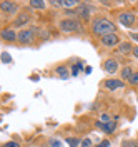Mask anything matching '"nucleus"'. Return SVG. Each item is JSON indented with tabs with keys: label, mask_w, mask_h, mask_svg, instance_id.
<instances>
[{
	"label": "nucleus",
	"mask_w": 138,
	"mask_h": 147,
	"mask_svg": "<svg viewBox=\"0 0 138 147\" xmlns=\"http://www.w3.org/2000/svg\"><path fill=\"white\" fill-rule=\"evenodd\" d=\"M117 25L111 22L110 18L105 17H97L92 20V34L97 37H103L108 35V34H115Z\"/></svg>",
	"instance_id": "1"
},
{
	"label": "nucleus",
	"mask_w": 138,
	"mask_h": 147,
	"mask_svg": "<svg viewBox=\"0 0 138 147\" xmlns=\"http://www.w3.org/2000/svg\"><path fill=\"white\" fill-rule=\"evenodd\" d=\"M58 28L63 32V34H72V32H80L82 30V25L78 20L75 18H62L58 22Z\"/></svg>",
	"instance_id": "2"
},
{
	"label": "nucleus",
	"mask_w": 138,
	"mask_h": 147,
	"mask_svg": "<svg viewBox=\"0 0 138 147\" xmlns=\"http://www.w3.org/2000/svg\"><path fill=\"white\" fill-rule=\"evenodd\" d=\"M118 24L120 25H123V27H135V24H137V15L133 13V12H120L118 13Z\"/></svg>",
	"instance_id": "3"
},
{
	"label": "nucleus",
	"mask_w": 138,
	"mask_h": 147,
	"mask_svg": "<svg viewBox=\"0 0 138 147\" xmlns=\"http://www.w3.org/2000/svg\"><path fill=\"white\" fill-rule=\"evenodd\" d=\"M35 38V28H22L19 32V42L20 45H30Z\"/></svg>",
	"instance_id": "4"
},
{
	"label": "nucleus",
	"mask_w": 138,
	"mask_h": 147,
	"mask_svg": "<svg viewBox=\"0 0 138 147\" xmlns=\"http://www.w3.org/2000/svg\"><path fill=\"white\" fill-rule=\"evenodd\" d=\"M100 44L103 47H107V49H113V47H118L121 44V40H120V35L115 32V34H108V35L100 37Z\"/></svg>",
	"instance_id": "5"
},
{
	"label": "nucleus",
	"mask_w": 138,
	"mask_h": 147,
	"mask_svg": "<svg viewBox=\"0 0 138 147\" xmlns=\"http://www.w3.org/2000/svg\"><path fill=\"white\" fill-rule=\"evenodd\" d=\"M0 12H3L7 15H19V5L15 2L3 0V2H0Z\"/></svg>",
	"instance_id": "6"
},
{
	"label": "nucleus",
	"mask_w": 138,
	"mask_h": 147,
	"mask_svg": "<svg viewBox=\"0 0 138 147\" xmlns=\"http://www.w3.org/2000/svg\"><path fill=\"white\" fill-rule=\"evenodd\" d=\"M0 38H2L3 42L13 44V42H17V40H19V32H15L12 27L2 28V30H0Z\"/></svg>",
	"instance_id": "7"
},
{
	"label": "nucleus",
	"mask_w": 138,
	"mask_h": 147,
	"mask_svg": "<svg viewBox=\"0 0 138 147\" xmlns=\"http://www.w3.org/2000/svg\"><path fill=\"white\" fill-rule=\"evenodd\" d=\"M103 70L107 74H110V75H113V74H117L120 70V64L117 59H113V57H110V59H107L105 62H103Z\"/></svg>",
	"instance_id": "8"
},
{
	"label": "nucleus",
	"mask_w": 138,
	"mask_h": 147,
	"mask_svg": "<svg viewBox=\"0 0 138 147\" xmlns=\"http://www.w3.org/2000/svg\"><path fill=\"white\" fill-rule=\"evenodd\" d=\"M105 89H108V90H117V89H123L125 87V82L123 80H120V79H107L105 82Z\"/></svg>",
	"instance_id": "9"
},
{
	"label": "nucleus",
	"mask_w": 138,
	"mask_h": 147,
	"mask_svg": "<svg viewBox=\"0 0 138 147\" xmlns=\"http://www.w3.org/2000/svg\"><path fill=\"white\" fill-rule=\"evenodd\" d=\"M30 22V13L28 12H19V15L13 20V25L15 27H22V25H27Z\"/></svg>",
	"instance_id": "10"
},
{
	"label": "nucleus",
	"mask_w": 138,
	"mask_h": 147,
	"mask_svg": "<svg viewBox=\"0 0 138 147\" xmlns=\"http://www.w3.org/2000/svg\"><path fill=\"white\" fill-rule=\"evenodd\" d=\"M117 52H118L120 55H128L133 52V45L130 44V42H121L118 47H117Z\"/></svg>",
	"instance_id": "11"
},
{
	"label": "nucleus",
	"mask_w": 138,
	"mask_h": 147,
	"mask_svg": "<svg viewBox=\"0 0 138 147\" xmlns=\"http://www.w3.org/2000/svg\"><path fill=\"white\" fill-rule=\"evenodd\" d=\"M97 127L101 129L105 134H111V132L115 130V122H111V120L110 122H100V120H98V122H97Z\"/></svg>",
	"instance_id": "12"
},
{
	"label": "nucleus",
	"mask_w": 138,
	"mask_h": 147,
	"mask_svg": "<svg viewBox=\"0 0 138 147\" xmlns=\"http://www.w3.org/2000/svg\"><path fill=\"white\" fill-rule=\"evenodd\" d=\"M55 74L58 75V77H60V79L67 80V79L70 77V74H72V72H68V69H67L65 65H58V67L55 69Z\"/></svg>",
	"instance_id": "13"
},
{
	"label": "nucleus",
	"mask_w": 138,
	"mask_h": 147,
	"mask_svg": "<svg viewBox=\"0 0 138 147\" xmlns=\"http://www.w3.org/2000/svg\"><path fill=\"white\" fill-rule=\"evenodd\" d=\"M75 12H77V15H80L83 20H88V17H90V10H88V7H85V5H80Z\"/></svg>",
	"instance_id": "14"
},
{
	"label": "nucleus",
	"mask_w": 138,
	"mask_h": 147,
	"mask_svg": "<svg viewBox=\"0 0 138 147\" xmlns=\"http://www.w3.org/2000/svg\"><path fill=\"white\" fill-rule=\"evenodd\" d=\"M28 5H30L32 9H38V10L47 9V2H42V0H30Z\"/></svg>",
	"instance_id": "15"
},
{
	"label": "nucleus",
	"mask_w": 138,
	"mask_h": 147,
	"mask_svg": "<svg viewBox=\"0 0 138 147\" xmlns=\"http://www.w3.org/2000/svg\"><path fill=\"white\" fill-rule=\"evenodd\" d=\"M120 75H121V79H127V80H130V79H131V75H133V70H131V67H130V65H125V67L121 69Z\"/></svg>",
	"instance_id": "16"
},
{
	"label": "nucleus",
	"mask_w": 138,
	"mask_h": 147,
	"mask_svg": "<svg viewBox=\"0 0 138 147\" xmlns=\"http://www.w3.org/2000/svg\"><path fill=\"white\" fill-rule=\"evenodd\" d=\"M77 5H78V2H75V0H62V7H67L68 10H73Z\"/></svg>",
	"instance_id": "17"
},
{
	"label": "nucleus",
	"mask_w": 138,
	"mask_h": 147,
	"mask_svg": "<svg viewBox=\"0 0 138 147\" xmlns=\"http://www.w3.org/2000/svg\"><path fill=\"white\" fill-rule=\"evenodd\" d=\"M50 147H62V140L60 139H55V137H52V139H48V142H47Z\"/></svg>",
	"instance_id": "18"
},
{
	"label": "nucleus",
	"mask_w": 138,
	"mask_h": 147,
	"mask_svg": "<svg viewBox=\"0 0 138 147\" xmlns=\"http://www.w3.org/2000/svg\"><path fill=\"white\" fill-rule=\"evenodd\" d=\"M67 144H68L70 147H80V140H78L77 137H68L67 139Z\"/></svg>",
	"instance_id": "19"
},
{
	"label": "nucleus",
	"mask_w": 138,
	"mask_h": 147,
	"mask_svg": "<svg viewBox=\"0 0 138 147\" xmlns=\"http://www.w3.org/2000/svg\"><path fill=\"white\" fill-rule=\"evenodd\" d=\"M0 60H2L3 64H9V62H12V57H10L7 52H2V55H0Z\"/></svg>",
	"instance_id": "20"
},
{
	"label": "nucleus",
	"mask_w": 138,
	"mask_h": 147,
	"mask_svg": "<svg viewBox=\"0 0 138 147\" xmlns=\"http://www.w3.org/2000/svg\"><path fill=\"white\" fill-rule=\"evenodd\" d=\"M128 82H130V85H133V87H137V85H138V72H135L133 75H131V79H130Z\"/></svg>",
	"instance_id": "21"
},
{
	"label": "nucleus",
	"mask_w": 138,
	"mask_h": 147,
	"mask_svg": "<svg viewBox=\"0 0 138 147\" xmlns=\"http://www.w3.org/2000/svg\"><path fill=\"white\" fill-rule=\"evenodd\" d=\"M2 147H22V146H20V142H17V140H9V142H5Z\"/></svg>",
	"instance_id": "22"
},
{
	"label": "nucleus",
	"mask_w": 138,
	"mask_h": 147,
	"mask_svg": "<svg viewBox=\"0 0 138 147\" xmlns=\"http://www.w3.org/2000/svg\"><path fill=\"white\" fill-rule=\"evenodd\" d=\"M82 67L83 65L82 64H77V65H73V69H72V75H77V74L82 70Z\"/></svg>",
	"instance_id": "23"
},
{
	"label": "nucleus",
	"mask_w": 138,
	"mask_h": 147,
	"mask_svg": "<svg viewBox=\"0 0 138 147\" xmlns=\"http://www.w3.org/2000/svg\"><path fill=\"white\" fill-rule=\"evenodd\" d=\"M80 146L82 147H92V140H90V139H83V140H80Z\"/></svg>",
	"instance_id": "24"
},
{
	"label": "nucleus",
	"mask_w": 138,
	"mask_h": 147,
	"mask_svg": "<svg viewBox=\"0 0 138 147\" xmlns=\"http://www.w3.org/2000/svg\"><path fill=\"white\" fill-rule=\"evenodd\" d=\"M95 147H110V140H108V139H103L100 144H98V146H95Z\"/></svg>",
	"instance_id": "25"
},
{
	"label": "nucleus",
	"mask_w": 138,
	"mask_h": 147,
	"mask_svg": "<svg viewBox=\"0 0 138 147\" xmlns=\"http://www.w3.org/2000/svg\"><path fill=\"white\" fill-rule=\"evenodd\" d=\"M110 115H108V114H101L100 115V122H110Z\"/></svg>",
	"instance_id": "26"
},
{
	"label": "nucleus",
	"mask_w": 138,
	"mask_h": 147,
	"mask_svg": "<svg viewBox=\"0 0 138 147\" xmlns=\"http://www.w3.org/2000/svg\"><path fill=\"white\" fill-rule=\"evenodd\" d=\"M123 147H137V144H135L133 140H125V142H123Z\"/></svg>",
	"instance_id": "27"
},
{
	"label": "nucleus",
	"mask_w": 138,
	"mask_h": 147,
	"mask_svg": "<svg viewBox=\"0 0 138 147\" xmlns=\"http://www.w3.org/2000/svg\"><path fill=\"white\" fill-rule=\"evenodd\" d=\"M50 5H53V7H62V0H60V2H58V0H52Z\"/></svg>",
	"instance_id": "28"
},
{
	"label": "nucleus",
	"mask_w": 138,
	"mask_h": 147,
	"mask_svg": "<svg viewBox=\"0 0 138 147\" xmlns=\"http://www.w3.org/2000/svg\"><path fill=\"white\" fill-rule=\"evenodd\" d=\"M131 55L138 59V45H137V47H133V52H131Z\"/></svg>",
	"instance_id": "29"
},
{
	"label": "nucleus",
	"mask_w": 138,
	"mask_h": 147,
	"mask_svg": "<svg viewBox=\"0 0 138 147\" xmlns=\"http://www.w3.org/2000/svg\"><path fill=\"white\" fill-rule=\"evenodd\" d=\"M130 37H131L135 42H138V34H133V32H131V34H130Z\"/></svg>",
	"instance_id": "30"
},
{
	"label": "nucleus",
	"mask_w": 138,
	"mask_h": 147,
	"mask_svg": "<svg viewBox=\"0 0 138 147\" xmlns=\"http://www.w3.org/2000/svg\"><path fill=\"white\" fill-rule=\"evenodd\" d=\"M22 147H30V146H22Z\"/></svg>",
	"instance_id": "31"
},
{
	"label": "nucleus",
	"mask_w": 138,
	"mask_h": 147,
	"mask_svg": "<svg viewBox=\"0 0 138 147\" xmlns=\"http://www.w3.org/2000/svg\"><path fill=\"white\" fill-rule=\"evenodd\" d=\"M137 147H138V146H137Z\"/></svg>",
	"instance_id": "32"
}]
</instances>
